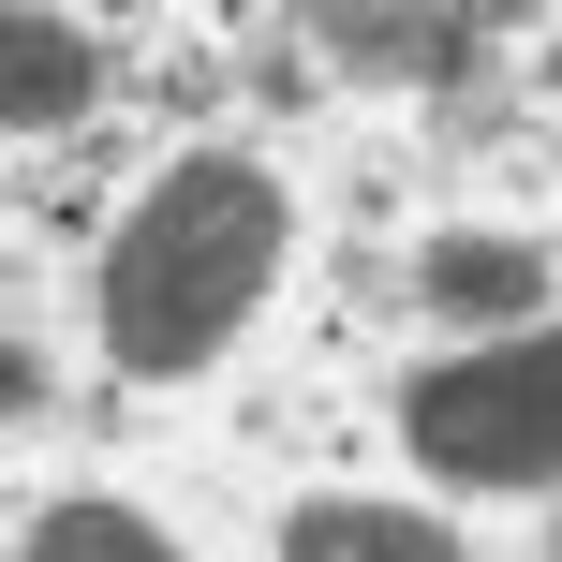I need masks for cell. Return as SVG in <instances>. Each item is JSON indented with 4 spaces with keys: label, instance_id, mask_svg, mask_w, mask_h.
<instances>
[{
    "label": "cell",
    "instance_id": "7",
    "mask_svg": "<svg viewBox=\"0 0 562 562\" xmlns=\"http://www.w3.org/2000/svg\"><path fill=\"white\" fill-rule=\"evenodd\" d=\"M30 562H178L134 504H45L30 518Z\"/></svg>",
    "mask_w": 562,
    "mask_h": 562
},
{
    "label": "cell",
    "instance_id": "6",
    "mask_svg": "<svg viewBox=\"0 0 562 562\" xmlns=\"http://www.w3.org/2000/svg\"><path fill=\"white\" fill-rule=\"evenodd\" d=\"M474 45H488V15H356V0L326 15V59H340V75H459Z\"/></svg>",
    "mask_w": 562,
    "mask_h": 562
},
{
    "label": "cell",
    "instance_id": "5",
    "mask_svg": "<svg viewBox=\"0 0 562 562\" xmlns=\"http://www.w3.org/2000/svg\"><path fill=\"white\" fill-rule=\"evenodd\" d=\"M281 562H459V533L415 518V504H296L281 518Z\"/></svg>",
    "mask_w": 562,
    "mask_h": 562
},
{
    "label": "cell",
    "instance_id": "3",
    "mask_svg": "<svg viewBox=\"0 0 562 562\" xmlns=\"http://www.w3.org/2000/svg\"><path fill=\"white\" fill-rule=\"evenodd\" d=\"M415 296L445 311V326H533V311H548V252H533V237H429Z\"/></svg>",
    "mask_w": 562,
    "mask_h": 562
},
{
    "label": "cell",
    "instance_id": "4",
    "mask_svg": "<svg viewBox=\"0 0 562 562\" xmlns=\"http://www.w3.org/2000/svg\"><path fill=\"white\" fill-rule=\"evenodd\" d=\"M89 89H104V45H89V15H15V30H0V119H15V134L75 119Z\"/></svg>",
    "mask_w": 562,
    "mask_h": 562
},
{
    "label": "cell",
    "instance_id": "2",
    "mask_svg": "<svg viewBox=\"0 0 562 562\" xmlns=\"http://www.w3.org/2000/svg\"><path fill=\"white\" fill-rule=\"evenodd\" d=\"M400 445L445 488H562V326L474 340L400 385Z\"/></svg>",
    "mask_w": 562,
    "mask_h": 562
},
{
    "label": "cell",
    "instance_id": "1",
    "mask_svg": "<svg viewBox=\"0 0 562 562\" xmlns=\"http://www.w3.org/2000/svg\"><path fill=\"white\" fill-rule=\"evenodd\" d=\"M281 237H296L281 178L237 164V148H193V164L119 223V252H104V356L134 370V385H193V370L237 356V326L267 311Z\"/></svg>",
    "mask_w": 562,
    "mask_h": 562
}]
</instances>
